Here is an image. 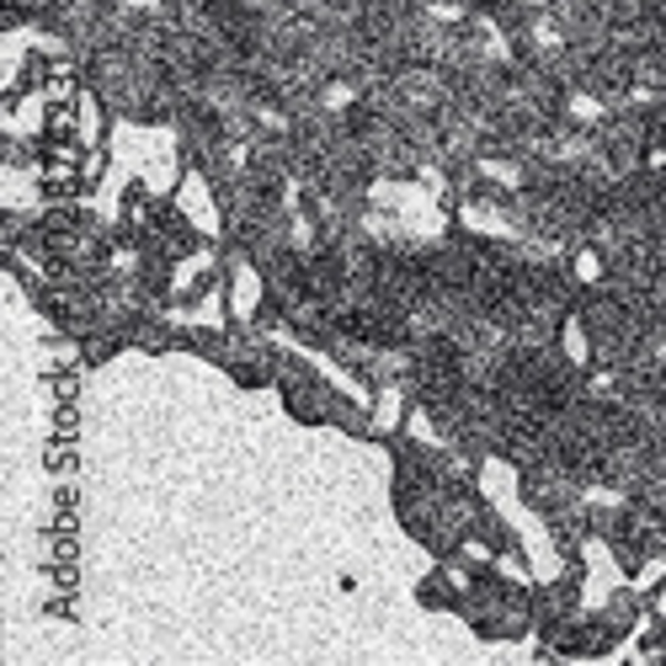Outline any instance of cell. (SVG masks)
I'll return each instance as SVG.
<instances>
[{
    "label": "cell",
    "instance_id": "obj_1",
    "mask_svg": "<svg viewBox=\"0 0 666 666\" xmlns=\"http://www.w3.org/2000/svg\"><path fill=\"white\" fill-rule=\"evenodd\" d=\"M645 613H651L656 624H666V581H656V586L645 592Z\"/></svg>",
    "mask_w": 666,
    "mask_h": 666
}]
</instances>
